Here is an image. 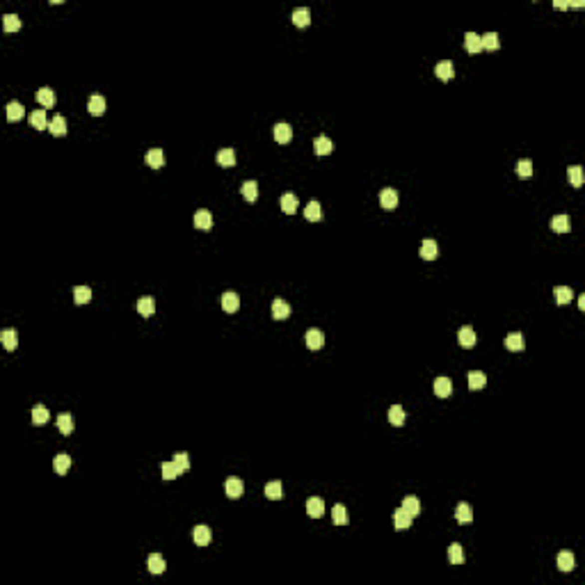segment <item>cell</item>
Masks as SVG:
<instances>
[{
    "mask_svg": "<svg viewBox=\"0 0 585 585\" xmlns=\"http://www.w3.org/2000/svg\"><path fill=\"white\" fill-rule=\"evenodd\" d=\"M379 206L386 208V211H393V208L398 206V192L396 190H391V188L382 190V192H379Z\"/></svg>",
    "mask_w": 585,
    "mask_h": 585,
    "instance_id": "obj_1",
    "label": "cell"
},
{
    "mask_svg": "<svg viewBox=\"0 0 585 585\" xmlns=\"http://www.w3.org/2000/svg\"><path fill=\"white\" fill-rule=\"evenodd\" d=\"M272 135H275V140L279 142V144H288V142L292 140V128L288 124H275V128H272Z\"/></svg>",
    "mask_w": 585,
    "mask_h": 585,
    "instance_id": "obj_2",
    "label": "cell"
},
{
    "mask_svg": "<svg viewBox=\"0 0 585 585\" xmlns=\"http://www.w3.org/2000/svg\"><path fill=\"white\" fill-rule=\"evenodd\" d=\"M306 515H309L311 519H320V517L325 515V501L318 499V496L309 499L306 501Z\"/></svg>",
    "mask_w": 585,
    "mask_h": 585,
    "instance_id": "obj_3",
    "label": "cell"
},
{
    "mask_svg": "<svg viewBox=\"0 0 585 585\" xmlns=\"http://www.w3.org/2000/svg\"><path fill=\"white\" fill-rule=\"evenodd\" d=\"M222 309L227 311V313H236V311L240 309V297H238V292H233V291H227L222 295Z\"/></svg>",
    "mask_w": 585,
    "mask_h": 585,
    "instance_id": "obj_4",
    "label": "cell"
},
{
    "mask_svg": "<svg viewBox=\"0 0 585 585\" xmlns=\"http://www.w3.org/2000/svg\"><path fill=\"white\" fill-rule=\"evenodd\" d=\"M304 341H306V347H309V350H320L322 343H325V334L320 329H309L306 336H304Z\"/></svg>",
    "mask_w": 585,
    "mask_h": 585,
    "instance_id": "obj_5",
    "label": "cell"
},
{
    "mask_svg": "<svg viewBox=\"0 0 585 585\" xmlns=\"http://www.w3.org/2000/svg\"><path fill=\"white\" fill-rule=\"evenodd\" d=\"M457 341H460L462 347H473V345H476V341H478L476 329H473V327H469V325L462 327L460 334H457Z\"/></svg>",
    "mask_w": 585,
    "mask_h": 585,
    "instance_id": "obj_6",
    "label": "cell"
},
{
    "mask_svg": "<svg viewBox=\"0 0 585 585\" xmlns=\"http://www.w3.org/2000/svg\"><path fill=\"white\" fill-rule=\"evenodd\" d=\"M224 489H227V496L229 499H240L245 492V485L240 478H229L227 485H224Z\"/></svg>",
    "mask_w": 585,
    "mask_h": 585,
    "instance_id": "obj_7",
    "label": "cell"
},
{
    "mask_svg": "<svg viewBox=\"0 0 585 585\" xmlns=\"http://www.w3.org/2000/svg\"><path fill=\"white\" fill-rule=\"evenodd\" d=\"M464 48L469 50L471 55H478L482 50V39H480V34H476V32H466L464 34Z\"/></svg>",
    "mask_w": 585,
    "mask_h": 585,
    "instance_id": "obj_8",
    "label": "cell"
},
{
    "mask_svg": "<svg viewBox=\"0 0 585 585\" xmlns=\"http://www.w3.org/2000/svg\"><path fill=\"white\" fill-rule=\"evenodd\" d=\"M437 256H439V247H437V243H434L432 238L423 240V243H421V259H423V261H434Z\"/></svg>",
    "mask_w": 585,
    "mask_h": 585,
    "instance_id": "obj_9",
    "label": "cell"
},
{
    "mask_svg": "<svg viewBox=\"0 0 585 585\" xmlns=\"http://www.w3.org/2000/svg\"><path fill=\"white\" fill-rule=\"evenodd\" d=\"M291 18H292V25L306 27V25L311 23V11L306 9V7H297V9H295V11L291 14Z\"/></svg>",
    "mask_w": 585,
    "mask_h": 585,
    "instance_id": "obj_10",
    "label": "cell"
},
{
    "mask_svg": "<svg viewBox=\"0 0 585 585\" xmlns=\"http://www.w3.org/2000/svg\"><path fill=\"white\" fill-rule=\"evenodd\" d=\"M87 110H89V114H94V117H101V114L105 112V98L98 96V94L89 96V101H87Z\"/></svg>",
    "mask_w": 585,
    "mask_h": 585,
    "instance_id": "obj_11",
    "label": "cell"
},
{
    "mask_svg": "<svg viewBox=\"0 0 585 585\" xmlns=\"http://www.w3.org/2000/svg\"><path fill=\"white\" fill-rule=\"evenodd\" d=\"M412 519L414 517L409 515V512H405L402 508H398L396 512H393V524H396L398 531H407L409 526H412Z\"/></svg>",
    "mask_w": 585,
    "mask_h": 585,
    "instance_id": "obj_12",
    "label": "cell"
},
{
    "mask_svg": "<svg viewBox=\"0 0 585 585\" xmlns=\"http://www.w3.org/2000/svg\"><path fill=\"white\" fill-rule=\"evenodd\" d=\"M144 160H146V165H149L151 169H160L165 165V153L160 151V149H151V151H146Z\"/></svg>",
    "mask_w": 585,
    "mask_h": 585,
    "instance_id": "obj_13",
    "label": "cell"
},
{
    "mask_svg": "<svg viewBox=\"0 0 585 585\" xmlns=\"http://www.w3.org/2000/svg\"><path fill=\"white\" fill-rule=\"evenodd\" d=\"M434 73H437V78L439 80H450V78L455 76V69H453V62H448V60H444V62H439L437 66H434Z\"/></svg>",
    "mask_w": 585,
    "mask_h": 585,
    "instance_id": "obj_14",
    "label": "cell"
},
{
    "mask_svg": "<svg viewBox=\"0 0 585 585\" xmlns=\"http://www.w3.org/2000/svg\"><path fill=\"white\" fill-rule=\"evenodd\" d=\"M313 151L318 153V156H329V153L334 151V144H331L329 137L320 135V137H315V142H313Z\"/></svg>",
    "mask_w": 585,
    "mask_h": 585,
    "instance_id": "obj_15",
    "label": "cell"
},
{
    "mask_svg": "<svg viewBox=\"0 0 585 585\" xmlns=\"http://www.w3.org/2000/svg\"><path fill=\"white\" fill-rule=\"evenodd\" d=\"M0 341H2L7 352H11V350H16V345H18V336L14 329H2L0 331Z\"/></svg>",
    "mask_w": 585,
    "mask_h": 585,
    "instance_id": "obj_16",
    "label": "cell"
},
{
    "mask_svg": "<svg viewBox=\"0 0 585 585\" xmlns=\"http://www.w3.org/2000/svg\"><path fill=\"white\" fill-rule=\"evenodd\" d=\"M192 537H195L197 547H206V544H211V528L208 526H197L192 531Z\"/></svg>",
    "mask_w": 585,
    "mask_h": 585,
    "instance_id": "obj_17",
    "label": "cell"
},
{
    "mask_svg": "<svg viewBox=\"0 0 585 585\" xmlns=\"http://www.w3.org/2000/svg\"><path fill=\"white\" fill-rule=\"evenodd\" d=\"M146 567H149L151 574H163L165 569H167V563H165L163 556L153 553V556H149V560H146Z\"/></svg>",
    "mask_w": 585,
    "mask_h": 585,
    "instance_id": "obj_18",
    "label": "cell"
},
{
    "mask_svg": "<svg viewBox=\"0 0 585 585\" xmlns=\"http://www.w3.org/2000/svg\"><path fill=\"white\" fill-rule=\"evenodd\" d=\"M288 315H291V306H288V302H284V299H275V302H272V318L275 320H286Z\"/></svg>",
    "mask_w": 585,
    "mask_h": 585,
    "instance_id": "obj_19",
    "label": "cell"
},
{
    "mask_svg": "<svg viewBox=\"0 0 585 585\" xmlns=\"http://www.w3.org/2000/svg\"><path fill=\"white\" fill-rule=\"evenodd\" d=\"M48 130L53 133L55 137L66 135V119L62 117V114H55L53 119H50V124H48Z\"/></svg>",
    "mask_w": 585,
    "mask_h": 585,
    "instance_id": "obj_20",
    "label": "cell"
},
{
    "mask_svg": "<svg viewBox=\"0 0 585 585\" xmlns=\"http://www.w3.org/2000/svg\"><path fill=\"white\" fill-rule=\"evenodd\" d=\"M434 393L439 398H448L453 393V384H450L448 377H437L434 379Z\"/></svg>",
    "mask_w": 585,
    "mask_h": 585,
    "instance_id": "obj_21",
    "label": "cell"
},
{
    "mask_svg": "<svg viewBox=\"0 0 585 585\" xmlns=\"http://www.w3.org/2000/svg\"><path fill=\"white\" fill-rule=\"evenodd\" d=\"M485 384H487V375L485 373H480V370H471L469 373V389L471 391L485 389Z\"/></svg>",
    "mask_w": 585,
    "mask_h": 585,
    "instance_id": "obj_22",
    "label": "cell"
},
{
    "mask_svg": "<svg viewBox=\"0 0 585 585\" xmlns=\"http://www.w3.org/2000/svg\"><path fill=\"white\" fill-rule=\"evenodd\" d=\"M37 101L41 103V108H53L55 105V92L50 87H41L37 92Z\"/></svg>",
    "mask_w": 585,
    "mask_h": 585,
    "instance_id": "obj_23",
    "label": "cell"
},
{
    "mask_svg": "<svg viewBox=\"0 0 585 585\" xmlns=\"http://www.w3.org/2000/svg\"><path fill=\"white\" fill-rule=\"evenodd\" d=\"M240 192H243V197L250 201V204H254V201L259 199V183H256V181H245Z\"/></svg>",
    "mask_w": 585,
    "mask_h": 585,
    "instance_id": "obj_24",
    "label": "cell"
},
{
    "mask_svg": "<svg viewBox=\"0 0 585 585\" xmlns=\"http://www.w3.org/2000/svg\"><path fill=\"white\" fill-rule=\"evenodd\" d=\"M215 160L220 167H233L236 165V153H233V149H222V151H217Z\"/></svg>",
    "mask_w": 585,
    "mask_h": 585,
    "instance_id": "obj_25",
    "label": "cell"
},
{
    "mask_svg": "<svg viewBox=\"0 0 585 585\" xmlns=\"http://www.w3.org/2000/svg\"><path fill=\"white\" fill-rule=\"evenodd\" d=\"M551 229L556 233H567L569 229H572V220H569V215H556L551 220Z\"/></svg>",
    "mask_w": 585,
    "mask_h": 585,
    "instance_id": "obj_26",
    "label": "cell"
},
{
    "mask_svg": "<svg viewBox=\"0 0 585 585\" xmlns=\"http://www.w3.org/2000/svg\"><path fill=\"white\" fill-rule=\"evenodd\" d=\"M405 418H407V414H405V409H402L400 405H393L389 409V423L391 425L400 428V425H405Z\"/></svg>",
    "mask_w": 585,
    "mask_h": 585,
    "instance_id": "obj_27",
    "label": "cell"
},
{
    "mask_svg": "<svg viewBox=\"0 0 585 585\" xmlns=\"http://www.w3.org/2000/svg\"><path fill=\"white\" fill-rule=\"evenodd\" d=\"M505 347H508L510 352H521V350H524V336H521L519 331L508 334V338H505Z\"/></svg>",
    "mask_w": 585,
    "mask_h": 585,
    "instance_id": "obj_28",
    "label": "cell"
},
{
    "mask_svg": "<svg viewBox=\"0 0 585 585\" xmlns=\"http://www.w3.org/2000/svg\"><path fill=\"white\" fill-rule=\"evenodd\" d=\"M455 519L460 521V524H471L473 521V512H471V505L469 503H460L455 510Z\"/></svg>",
    "mask_w": 585,
    "mask_h": 585,
    "instance_id": "obj_29",
    "label": "cell"
},
{
    "mask_svg": "<svg viewBox=\"0 0 585 585\" xmlns=\"http://www.w3.org/2000/svg\"><path fill=\"white\" fill-rule=\"evenodd\" d=\"M53 469H55V473H57V476H64V473L71 469V457L64 455V453H62V455H57L53 460Z\"/></svg>",
    "mask_w": 585,
    "mask_h": 585,
    "instance_id": "obj_30",
    "label": "cell"
},
{
    "mask_svg": "<svg viewBox=\"0 0 585 585\" xmlns=\"http://www.w3.org/2000/svg\"><path fill=\"white\" fill-rule=\"evenodd\" d=\"M195 227H197V229H204V231H206V229H211V227H213V217H211V213L204 211V208H201V211H197V213H195Z\"/></svg>",
    "mask_w": 585,
    "mask_h": 585,
    "instance_id": "obj_31",
    "label": "cell"
},
{
    "mask_svg": "<svg viewBox=\"0 0 585 585\" xmlns=\"http://www.w3.org/2000/svg\"><path fill=\"white\" fill-rule=\"evenodd\" d=\"M137 311H140V315H144V318H151L153 311H156L153 297H142L140 302H137Z\"/></svg>",
    "mask_w": 585,
    "mask_h": 585,
    "instance_id": "obj_32",
    "label": "cell"
},
{
    "mask_svg": "<svg viewBox=\"0 0 585 585\" xmlns=\"http://www.w3.org/2000/svg\"><path fill=\"white\" fill-rule=\"evenodd\" d=\"M21 18L16 16V14H5L2 16V27H5V32H16V30H21Z\"/></svg>",
    "mask_w": 585,
    "mask_h": 585,
    "instance_id": "obj_33",
    "label": "cell"
},
{
    "mask_svg": "<svg viewBox=\"0 0 585 585\" xmlns=\"http://www.w3.org/2000/svg\"><path fill=\"white\" fill-rule=\"evenodd\" d=\"M405 512H409L412 517L421 515V503H418L416 496H407V499H402V505H400Z\"/></svg>",
    "mask_w": 585,
    "mask_h": 585,
    "instance_id": "obj_34",
    "label": "cell"
},
{
    "mask_svg": "<svg viewBox=\"0 0 585 585\" xmlns=\"http://www.w3.org/2000/svg\"><path fill=\"white\" fill-rule=\"evenodd\" d=\"M331 519H334L336 526H345L347 524V510H345V505L336 503L334 508H331Z\"/></svg>",
    "mask_w": 585,
    "mask_h": 585,
    "instance_id": "obj_35",
    "label": "cell"
},
{
    "mask_svg": "<svg viewBox=\"0 0 585 585\" xmlns=\"http://www.w3.org/2000/svg\"><path fill=\"white\" fill-rule=\"evenodd\" d=\"M30 124H32V128H37V130L46 128V126H48V119H46V110H34V112L30 114Z\"/></svg>",
    "mask_w": 585,
    "mask_h": 585,
    "instance_id": "obj_36",
    "label": "cell"
},
{
    "mask_svg": "<svg viewBox=\"0 0 585 585\" xmlns=\"http://www.w3.org/2000/svg\"><path fill=\"white\" fill-rule=\"evenodd\" d=\"M282 211L288 213V215H292V213L297 211V197L292 195V192H286V195L282 197Z\"/></svg>",
    "mask_w": 585,
    "mask_h": 585,
    "instance_id": "obj_37",
    "label": "cell"
},
{
    "mask_svg": "<svg viewBox=\"0 0 585 585\" xmlns=\"http://www.w3.org/2000/svg\"><path fill=\"white\" fill-rule=\"evenodd\" d=\"M320 215H322V211H320V204H318L315 199H311V201H309V206L304 208V217H306L309 222H318Z\"/></svg>",
    "mask_w": 585,
    "mask_h": 585,
    "instance_id": "obj_38",
    "label": "cell"
},
{
    "mask_svg": "<svg viewBox=\"0 0 585 585\" xmlns=\"http://www.w3.org/2000/svg\"><path fill=\"white\" fill-rule=\"evenodd\" d=\"M73 299H76V304H87L89 299H92V288L89 286H76L73 288Z\"/></svg>",
    "mask_w": 585,
    "mask_h": 585,
    "instance_id": "obj_39",
    "label": "cell"
},
{
    "mask_svg": "<svg viewBox=\"0 0 585 585\" xmlns=\"http://www.w3.org/2000/svg\"><path fill=\"white\" fill-rule=\"evenodd\" d=\"M482 48L485 50H499L501 48V41H499V34L496 32H487V34H482Z\"/></svg>",
    "mask_w": 585,
    "mask_h": 585,
    "instance_id": "obj_40",
    "label": "cell"
},
{
    "mask_svg": "<svg viewBox=\"0 0 585 585\" xmlns=\"http://www.w3.org/2000/svg\"><path fill=\"white\" fill-rule=\"evenodd\" d=\"M57 428H60L62 434H71L73 432V416L66 412L60 414V416H57Z\"/></svg>",
    "mask_w": 585,
    "mask_h": 585,
    "instance_id": "obj_41",
    "label": "cell"
},
{
    "mask_svg": "<svg viewBox=\"0 0 585 585\" xmlns=\"http://www.w3.org/2000/svg\"><path fill=\"white\" fill-rule=\"evenodd\" d=\"M266 496L270 501H279V499H282V496H284V494H282V482H279V480L268 482V485H266Z\"/></svg>",
    "mask_w": 585,
    "mask_h": 585,
    "instance_id": "obj_42",
    "label": "cell"
},
{
    "mask_svg": "<svg viewBox=\"0 0 585 585\" xmlns=\"http://www.w3.org/2000/svg\"><path fill=\"white\" fill-rule=\"evenodd\" d=\"M48 418H50V414H48V409L43 405H37L32 409V423L34 425H43V423H48Z\"/></svg>",
    "mask_w": 585,
    "mask_h": 585,
    "instance_id": "obj_43",
    "label": "cell"
},
{
    "mask_svg": "<svg viewBox=\"0 0 585 585\" xmlns=\"http://www.w3.org/2000/svg\"><path fill=\"white\" fill-rule=\"evenodd\" d=\"M23 112H25V108H23L18 101H11V103L7 105V119L9 121H18L23 117Z\"/></svg>",
    "mask_w": 585,
    "mask_h": 585,
    "instance_id": "obj_44",
    "label": "cell"
},
{
    "mask_svg": "<svg viewBox=\"0 0 585 585\" xmlns=\"http://www.w3.org/2000/svg\"><path fill=\"white\" fill-rule=\"evenodd\" d=\"M558 569L560 572H572L574 569V556L569 551H563L558 556Z\"/></svg>",
    "mask_w": 585,
    "mask_h": 585,
    "instance_id": "obj_45",
    "label": "cell"
},
{
    "mask_svg": "<svg viewBox=\"0 0 585 585\" xmlns=\"http://www.w3.org/2000/svg\"><path fill=\"white\" fill-rule=\"evenodd\" d=\"M553 292H556V302L558 304H569V299L574 297V291L569 286H558Z\"/></svg>",
    "mask_w": 585,
    "mask_h": 585,
    "instance_id": "obj_46",
    "label": "cell"
},
{
    "mask_svg": "<svg viewBox=\"0 0 585 585\" xmlns=\"http://www.w3.org/2000/svg\"><path fill=\"white\" fill-rule=\"evenodd\" d=\"M448 560L453 565H462V563H464V551H462L460 544H450V547H448Z\"/></svg>",
    "mask_w": 585,
    "mask_h": 585,
    "instance_id": "obj_47",
    "label": "cell"
},
{
    "mask_svg": "<svg viewBox=\"0 0 585 585\" xmlns=\"http://www.w3.org/2000/svg\"><path fill=\"white\" fill-rule=\"evenodd\" d=\"M163 478L165 480H174V478H179L181 476V471H179V466L174 464V460L172 462H163Z\"/></svg>",
    "mask_w": 585,
    "mask_h": 585,
    "instance_id": "obj_48",
    "label": "cell"
},
{
    "mask_svg": "<svg viewBox=\"0 0 585 585\" xmlns=\"http://www.w3.org/2000/svg\"><path fill=\"white\" fill-rule=\"evenodd\" d=\"M174 464L179 466L181 476H183L185 471H190V457L185 455V453H176V455H174Z\"/></svg>",
    "mask_w": 585,
    "mask_h": 585,
    "instance_id": "obj_49",
    "label": "cell"
},
{
    "mask_svg": "<svg viewBox=\"0 0 585 585\" xmlns=\"http://www.w3.org/2000/svg\"><path fill=\"white\" fill-rule=\"evenodd\" d=\"M569 183L574 185V188H581L583 185V169L576 165V167L569 169Z\"/></svg>",
    "mask_w": 585,
    "mask_h": 585,
    "instance_id": "obj_50",
    "label": "cell"
},
{
    "mask_svg": "<svg viewBox=\"0 0 585 585\" xmlns=\"http://www.w3.org/2000/svg\"><path fill=\"white\" fill-rule=\"evenodd\" d=\"M517 174H519L521 179H528V176L533 174V163L531 160H526V158L524 160H519V165H517Z\"/></svg>",
    "mask_w": 585,
    "mask_h": 585,
    "instance_id": "obj_51",
    "label": "cell"
},
{
    "mask_svg": "<svg viewBox=\"0 0 585 585\" xmlns=\"http://www.w3.org/2000/svg\"><path fill=\"white\" fill-rule=\"evenodd\" d=\"M579 306H581V311H585V295L579 297Z\"/></svg>",
    "mask_w": 585,
    "mask_h": 585,
    "instance_id": "obj_52",
    "label": "cell"
},
{
    "mask_svg": "<svg viewBox=\"0 0 585 585\" xmlns=\"http://www.w3.org/2000/svg\"><path fill=\"white\" fill-rule=\"evenodd\" d=\"M556 7L558 9H569V2H556Z\"/></svg>",
    "mask_w": 585,
    "mask_h": 585,
    "instance_id": "obj_53",
    "label": "cell"
}]
</instances>
